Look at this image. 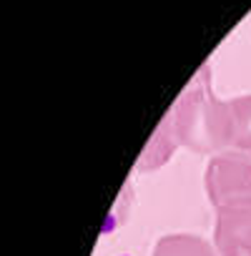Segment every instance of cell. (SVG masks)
I'll return each instance as SVG.
<instances>
[{
	"instance_id": "obj_1",
	"label": "cell",
	"mask_w": 251,
	"mask_h": 256,
	"mask_svg": "<svg viewBox=\"0 0 251 256\" xmlns=\"http://www.w3.org/2000/svg\"><path fill=\"white\" fill-rule=\"evenodd\" d=\"M166 123L174 144L196 154H224L234 144V110L231 103L211 93L208 68H201L186 86L166 116Z\"/></svg>"
},
{
	"instance_id": "obj_2",
	"label": "cell",
	"mask_w": 251,
	"mask_h": 256,
	"mask_svg": "<svg viewBox=\"0 0 251 256\" xmlns=\"http://www.w3.org/2000/svg\"><path fill=\"white\" fill-rule=\"evenodd\" d=\"M208 198L218 206L251 198V161L238 151H224L206 168Z\"/></svg>"
},
{
	"instance_id": "obj_3",
	"label": "cell",
	"mask_w": 251,
	"mask_h": 256,
	"mask_svg": "<svg viewBox=\"0 0 251 256\" xmlns=\"http://www.w3.org/2000/svg\"><path fill=\"white\" fill-rule=\"evenodd\" d=\"M234 110V144L231 148L251 156V96H241L231 100Z\"/></svg>"
}]
</instances>
